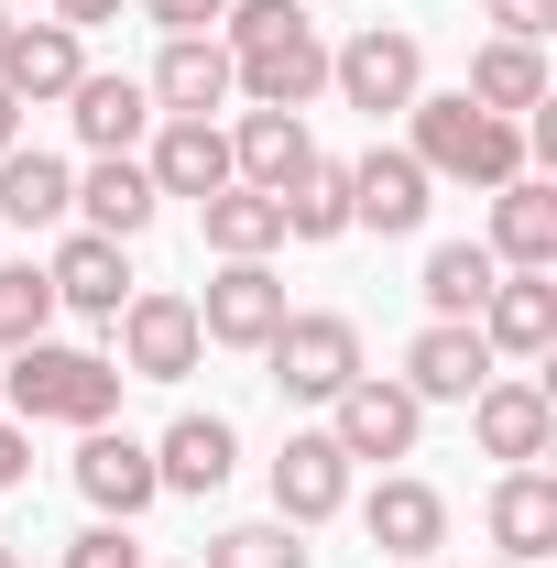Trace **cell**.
<instances>
[{
	"mask_svg": "<svg viewBox=\"0 0 557 568\" xmlns=\"http://www.w3.org/2000/svg\"><path fill=\"white\" fill-rule=\"evenodd\" d=\"M405 121H416L405 153H416L426 175H448V186H482L492 197V186L525 175V121H492L482 99H459V88H448V99H416Z\"/></svg>",
	"mask_w": 557,
	"mask_h": 568,
	"instance_id": "obj_1",
	"label": "cell"
},
{
	"mask_svg": "<svg viewBox=\"0 0 557 568\" xmlns=\"http://www.w3.org/2000/svg\"><path fill=\"white\" fill-rule=\"evenodd\" d=\"M11 372V416L22 426H110L121 416V361H99V351H55V339H22V351H0Z\"/></svg>",
	"mask_w": 557,
	"mask_h": 568,
	"instance_id": "obj_2",
	"label": "cell"
},
{
	"mask_svg": "<svg viewBox=\"0 0 557 568\" xmlns=\"http://www.w3.org/2000/svg\"><path fill=\"white\" fill-rule=\"evenodd\" d=\"M121 328V383H186L209 339H198V295H175V284H132V306L110 317Z\"/></svg>",
	"mask_w": 557,
	"mask_h": 568,
	"instance_id": "obj_3",
	"label": "cell"
},
{
	"mask_svg": "<svg viewBox=\"0 0 557 568\" xmlns=\"http://www.w3.org/2000/svg\"><path fill=\"white\" fill-rule=\"evenodd\" d=\"M263 361H274L284 405H328V394H350V383H361V328L317 306V317H284L274 339H263Z\"/></svg>",
	"mask_w": 557,
	"mask_h": 568,
	"instance_id": "obj_4",
	"label": "cell"
},
{
	"mask_svg": "<svg viewBox=\"0 0 557 568\" xmlns=\"http://www.w3.org/2000/svg\"><path fill=\"white\" fill-rule=\"evenodd\" d=\"M328 437H340V459L361 470V459H416L426 437V405L394 383V372H361L350 394H328Z\"/></svg>",
	"mask_w": 557,
	"mask_h": 568,
	"instance_id": "obj_5",
	"label": "cell"
},
{
	"mask_svg": "<svg viewBox=\"0 0 557 568\" xmlns=\"http://www.w3.org/2000/svg\"><path fill=\"white\" fill-rule=\"evenodd\" d=\"M328 88H340L350 110H416L426 99V44L416 33H394V22H372V33H350L340 55H328Z\"/></svg>",
	"mask_w": 557,
	"mask_h": 568,
	"instance_id": "obj_6",
	"label": "cell"
},
{
	"mask_svg": "<svg viewBox=\"0 0 557 568\" xmlns=\"http://www.w3.org/2000/svg\"><path fill=\"white\" fill-rule=\"evenodd\" d=\"M284 317H295V295H284L274 263H219V284L198 295V339L209 351H263Z\"/></svg>",
	"mask_w": 557,
	"mask_h": 568,
	"instance_id": "obj_7",
	"label": "cell"
},
{
	"mask_svg": "<svg viewBox=\"0 0 557 568\" xmlns=\"http://www.w3.org/2000/svg\"><path fill=\"white\" fill-rule=\"evenodd\" d=\"M361 536H372L394 568H405V558H437V547H448V493L416 481V470H383V481L361 493Z\"/></svg>",
	"mask_w": 557,
	"mask_h": 568,
	"instance_id": "obj_8",
	"label": "cell"
},
{
	"mask_svg": "<svg viewBox=\"0 0 557 568\" xmlns=\"http://www.w3.org/2000/svg\"><path fill=\"white\" fill-rule=\"evenodd\" d=\"M470 437H482V459H503V470H536L557 437V405L547 383H514V372H492L482 394H470Z\"/></svg>",
	"mask_w": 557,
	"mask_h": 568,
	"instance_id": "obj_9",
	"label": "cell"
},
{
	"mask_svg": "<svg viewBox=\"0 0 557 568\" xmlns=\"http://www.w3.org/2000/svg\"><path fill=\"white\" fill-rule=\"evenodd\" d=\"M416 405H470L492 383V339L470 328V317H426L416 328V351H405V372H394Z\"/></svg>",
	"mask_w": 557,
	"mask_h": 568,
	"instance_id": "obj_10",
	"label": "cell"
},
{
	"mask_svg": "<svg viewBox=\"0 0 557 568\" xmlns=\"http://www.w3.org/2000/svg\"><path fill=\"white\" fill-rule=\"evenodd\" d=\"M274 514L284 525H328V514H350V459L328 426H295L274 448Z\"/></svg>",
	"mask_w": 557,
	"mask_h": 568,
	"instance_id": "obj_11",
	"label": "cell"
},
{
	"mask_svg": "<svg viewBox=\"0 0 557 568\" xmlns=\"http://www.w3.org/2000/svg\"><path fill=\"white\" fill-rule=\"evenodd\" d=\"M503 274H557V186L547 175H514L492 186V241H482Z\"/></svg>",
	"mask_w": 557,
	"mask_h": 568,
	"instance_id": "obj_12",
	"label": "cell"
},
{
	"mask_svg": "<svg viewBox=\"0 0 557 568\" xmlns=\"http://www.w3.org/2000/svg\"><path fill=\"white\" fill-rule=\"evenodd\" d=\"M470 328L492 339V361H547L557 351V274H503Z\"/></svg>",
	"mask_w": 557,
	"mask_h": 568,
	"instance_id": "obj_13",
	"label": "cell"
},
{
	"mask_svg": "<svg viewBox=\"0 0 557 568\" xmlns=\"http://www.w3.org/2000/svg\"><path fill=\"white\" fill-rule=\"evenodd\" d=\"M426 186H437V175H426L405 142H372V153L350 164V230H416Z\"/></svg>",
	"mask_w": 557,
	"mask_h": 568,
	"instance_id": "obj_14",
	"label": "cell"
},
{
	"mask_svg": "<svg viewBox=\"0 0 557 568\" xmlns=\"http://www.w3.org/2000/svg\"><path fill=\"white\" fill-rule=\"evenodd\" d=\"M77 493L99 503V525H132L142 503L164 493V481H153V448L121 437V426H88V448H77Z\"/></svg>",
	"mask_w": 557,
	"mask_h": 568,
	"instance_id": "obj_15",
	"label": "cell"
},
{
	"mask_svg": "<svg viewBox=\"0 0 557 568\" xmlns=\"http://www.w3.org/2000/svg\"><path fill=\"white\" fill-rule=\"evenodd\" d=\"M153 110L164 121H209L219 99H230V44L219 33H164V55H153Z\"/></svg>",
	"mask_w": 557,
	"mask_h": 568,
	"instance_id": "obj_16",
	"label": "cell"
},
{
	"mask_svg": "<svg viewBox=\"0 0 557 568\" xmlns=\"http://www.w3.org/2000/svg\"><path fill=\"white\" fill-rule=\"evenodd\" d=\"M328 88V44H317V22L306 33H284L263 55H230V99H252V110H306Z\"/></svg>",
	"mask_w": 557,
	"mask_h": 568,
	"instance_id": "obj_17",
	"label": "cell"
},
{
	"mask_svg": "<svg viewBox=\"0 0 557 568\" xmlns=\"http://www.w3.org/2000/svg\"><path fill=\"white\" fill-rule=\"evenodd\" d=\"M77 77H88V55H77V33L67 22H11L0 33V88L33 110V99H67Z\"/></svg>",
	"mask_w": 557,
	"mask_h": 568,
	"instance_id": "obj_18",
	"label": "cell"
},
{
	"mask_svg": "<svg viewBox=\"0 0 557 568\" xmlns=\"http://www.w3.org/2000/svg\"><path fill=\"white\" fill-rule=\"evenodd\" d=\"M306 164H317L306 110H241V132H230V186H295Z\"/></svg>",
	"mask_w": 557,
	"mask_h": 568,
	"instance_id": "obj_19",
	"label": "cell"
},
{
	"mask_svg": "<svg viewBox=\"0 0 557 568\" xmlns=\"http://www.w3.org/2000/svg\"><path fill=\"white\" fill-rule=\"evenodd\" d=\"M44 284H55V306H77V317H121V306H132V263H121V241H99V230L55 241Z\"/></svg>",
	"mask_w": 557,
	"mask_h": 568,
	"instance_id": "obj_20",
	"label": "cell"
},
{
	"mask_svg": "<svg viewBox=\"0 0 557 568\" xmlns=\"http://www.w3.org/2000/svg\"><path fill=\"white\" fill-rule=\"evenodd\" d=\"M142 175H153V197H219L230 186V132L219 121H164Z\"/></svg>",
	"mask_w": 557,
	"mask_h": 568,
	"instance_id": "obj_21",
	"label": "cell"
},
{
	"mask_svg": "<svg viewBox=\"0 0 557 568\" xmlns=\"http://www.w3.org/2000/svg\"><path fill=\"white\" fill-rule=\"evenodd\" d=\"M67 121L88 153H132L142 132H153V88L142 77H77L67 88Z\"/></svg>",
	"mask_w": 557,
	"mask_h": 568,
	"instance_id": "obj_22",
	"label": "cell"
},
{
	"mask_svg": "<svg viewBox=\"0 0 557 568\" xmlns=\"http://www.w3.org/2000/svg\"><path fill=\"white\" fill-rule=\"evenodd\" d=\"M230 459H241L230 416H175L164 437H153V481H164V493H219Z\"/></svg>",
	"mask_w": 557,
	"mask_h": 568,
	"instance_id": "obj_23",
	"label": "cell"
},
{
	"mask_svg": "<svg viewBox=\"0 0 557 568\" xmlns=\"http://www.w3.org/2000/svg\"><path fill=\"white\" fill-rule=\"evenodd\" d=\"M77 209H88V230H99V241H142L164 197H153V175H142L132 153H99V164L77 175Z\"/></svg>",
	"mask_w": 557,
	"mask_h": 568,
	"instance_id": "obj_24",
	"label": "cell"
},
{
	"mask_svg": "<svg viewBox=\"0 0 557 568\" xmlns=\"http://www.w3.org/2000/svg\"><path fill=\"white\" fill-rule=\"evenodd\" d=\"M492 547L514 568H536L557 547V481L547 470H503V481H492Z\"/></svg>",
	"mask_w": 557,
	"mask_h": 568,
	"instance_id": "obj_25",
	"label": "cell"
},
{
	"mask_svg": "<svg viewBox=\"0 0 557 568\" xmlns=\"http://www.w3.org/2000/svg\"><path fill=\"white\" fill-rule=\"evenodd\" d=\"M198 219H209V252H219V263H274V252H284L274 186H219V197H198Z\"/></svg>",
	"mask_w": 557,
	"mask_h": 568,
	"instance_id": "obj_26",
	"label": "cell"
},
{
	"mask_svg": "<svg viewBox=\"0 0 557 568\" xmlns=\"http://www.w3.org/2000/svg\"><path fill=\"white\" fill-rule=\"evenodd\" d=\"M67 209H77V164L11 142V153H0V219H11V230H55Z\"/></svg>",
	"mask_w": 557,
	"mask_h": 568,
	"instance_id": "obj_27",
	"label": "cell"
},
{
	"mask_svg": "<svg viewBox=\"0 0 557 568\" xmlns=\"http://www.w3.org/2000/svg\"><path fill=\"white\" fill-rule=\"evenodd\" d=\"M459 99H482L492 121H525V110H547V55L492 33L482 55H470V88H459Z\"/></svg>",
	"mask_w": 557,
	"mask_h": 568,
	"instance_id": "obj_28",
	"label": "cell"
},
{
	"mask_svg": "<svg viewBox=\"0 0 557 568\" xmlns=\"http://www.w3.org/2000/svg\"><path fill=\"white\" fill-rule=\"evenodd\" d=\"M492 284H503V263H492L482 241H437L426 252V317H482Z\"/></svg>",
	"mask_w": 557,
	"mask_h": 568,
	"instance_id": "obj_29",
	"label": "cell"
},
{
	"mask_svg": "<svg viewBox=\"0 0 557 568\" xmlns=\"http://www.w3.org/2000/svg\"><path fill=\"white\" fill-rule=\"evenodd\" d=\"M284 209V241H340L350 230V164H306L295 186H274Z\"/></svg>",
	"mask_w": 557,
	"mask_h": 568,
	"instance_id": "obj_30",
	"label": "cell"
},
{
	"mask_svg": "<svg viewBox=\"0 0 557 568\" xmlns=\"http://www.w3.org/2000/svg\"><path fill=\"white\" fill-rule=\"evenodd\" d=\"M198 568H306V525H230Z\"/></svg>",
	"mask_w": 557,
	"mask_h": 568,
	"instance_id": "obj_31",
	"label": "cell"
},
{
	"mask_svg": "<svg viewBox=\"0 0 557 568\" xmlns=\"http://www.w3.org/2000/svg\"><path fill=\"white\" fill-rule=\"evenodd\" d=\"M44 317H55V284H44V263H0V351L44 339Z\"/></svg>",
	"mask_w": 557,
	"mask_h": 568,
	"instance_id": "obj_32",
	"label": "cell"
},
{
	"mask_svg": "<svg viewBox=\"0 0 557 568\" xmlns=\"http://www.w3.org/2000/svg\"><path fill=\"white\" fill-rule=\"evenodd\" d=\"M67 568H153L132 547V525H88V536H67Z\"/></svg>",
	"mask_w": 557,
	"mask_h": 568,
	"instance_id": "obj_33",
	"label": "cell"
},
{
	"mask_svg": "<svg viewBox=\"0 0 557 568\" xmlns=\"http://www.w3.org/2000/svg\"><path fill=\"white\" fill-rule=\"evenodd\" d=\"M482 22L503 33V44H536V33L557 22V0H482Z\"/></svg>",
	"mask_w": 557,
	"mask_h": 568,
	"instance_id": "obj_34",
	"label": "cell"
},
{
	"mask_svg": "<svg viewBox=\"0 0 557 568\" xmlns=\"http://www.w3.org/2000/svg\"><path fill=\"white\" fill-rule=\"evenodd\" d=\"M219 11L230 0H142V22H164V33H219Z\"/></svg>",
	"mask_w": 557,
	"mask_h": 568,
	"instance_id": "obj_35",
	"label": "cell"
},
{
	"mask_svg": "<svg viewBox=\"0 0 557 568\" xmlns=\"http://www.w3.org/2000/svg\"><path fill=\"white\" fill-rule=\"evenodd\" d=\"M22 470H33V426H0V493H22Z\"/></svg>",
	"mask_w": 557,
	"mask_h": 568,
	"instance_id": "obj_36",
	"label": "cell"
},
{
	"mask_svg": "<svg viewBox=\"0 0 557 568\" xmlns=\"http://www.w3.org/2000/svg\"><path fill=\"white\" fill-rule=\"evenodd\" d=\"M55 22H67V33H88V22H121V0H55Z\"/></svg>",
	"mask_w": 557,
	"mask_h": 568,
	"instance_id": "obj_37",
	"label": "cell"
},
{
	"mask_svg": "<svg viewBox=\"0 0 557 568\" xmlns=\"http://www.w3.org/2000/svg\"><path fill=\"white\" fill-rule=\"evenodd\" d=\"M11 142H22V99L0 88V153H11Z\"/></svg>",
	"mask_w": 557,
	"mask_h": 568,
	"instance_id": "obj_38",
	"label": "cell"
},
{
	"mask_svg": "<svg viewBox=\"0 0 557 568\" xmlns=\"http://www.w3.org/2000/svg\"><path fill=\"white\" fill-rule=\"evenodd\" d=\"M0 568H22V547H0Z\"/></svg>",
	"mask_w": 557,
	"mask_h": 568,
	"instance_id": "obj_39",
	"label": "cell"
},
{
	"mask_svg": "<svg viewBox=\"0 0 557 568\" xmlns=\"http://www.w3.org/2000/svg\"><path fill=\"white\" fill-rule=\"evenodd\" d=\"M405 568H437V558H405Z\"/></svg>",
	"mask_w": 557,
	"mask_h": 568,
	"instance_id": "obj_40",
	"label": "cell"
},
{
	"mask_svg": "<svg viewBox=\"0 0 557 568\" xmlns=\"http://www.w3.org/2000/svg\"><path fill=\"white\" fill-rule=\"evenodd\" d=\"M0 33H11V11H0Z\"/></svg>",
	"mask_w": 557,
	"mask_h": 568,
	"instance_id": "obj_41",
	"label": "cell"
},
{
	"mask_svg": "<svg viewBox=\"0 0 557 568\" xmlns=\"http://www.w3.org/2000/svg\"><path fill=\"white\" fill-rule=\"evenodd\" d=\"M503 568H514V558H503Z\"/></svg>",
	"mask_w": 557,
	"mask_h": 568,
	"instance_id": "obj_42",
	"label": "cell"
}]
</instances>
